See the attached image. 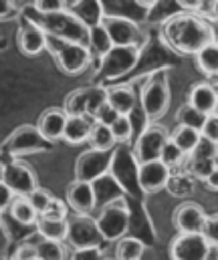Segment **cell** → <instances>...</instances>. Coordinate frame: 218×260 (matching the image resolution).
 Segmentation results:
<instances>
[{
  "mask_svg": "<svg viewBox=\"0 0 218 260\" xmlns=\"http://www.w3.org/2000/svg\"><path fill=\"white\" fill-rule=\"evenodd\" d=\"M87 141H89L91 149H99V151H111L117 145L111 129L107 125H101V123H95V121H93V127H91Z\"/></svg>",
  "mask_w": 218,
  "mask_h": 260,
  "instance_id": "4dcf8cb0",
  "label": "cell"
},
{
  "mask_svg": "<svg viewBox=\"0 0 218 260\" xmlns=\"http://www.w3.org/2000/svg\"><path fill=\"white\" fill-rule=\"evenodd\" d=\"M200 135L204 139H208V141H212V143L218 145V117L208 115L206 121H204V125H202V129H200Z\"/></svg>",
  "mask_w": 218,
  "mask_h": 260,
  "instance_id": "b9f144b4",
  "label": "cell"
},
{
  "mask_svg": "<svg viewBox=\"0 0 218 260\" xmlns=\"http://www.w3.org/2000/svg\"><path fill=\"white\" fill-rule=\"evenodd\" d=\"M35 228H37V232H39L41 238L65 242V236H67V220H55V218L39 216Z\"/></svg>",
  "mask_w": 218,
  "mask_h": 260,
  "instance_id": "4316f807",
  "label": "cell"
},
{
  "mask_svg": "<svg viewBox=\"0 0 218 260\" xmlns=\"http://www.w3.org/2000/svg\"><path fill=\"white\" fill-rule=\"evenodd\" d=\"M30 8L39 14H53V12H61L69 8L67 0H33Z\"/></svg>",
  "mask_w": 218,
  "mask_h": 260,
  "instance_id": "8d00e7d4",
  "label": "cell"
},
{
  "mask_svg": "<svg viewBox=\"0 0 218 260\" xmlns=\"http://www.w3.org/2000/svg\"><path fill=\"white\" fill-rule=\"evenodd\" d=\"M101 24L107 30L113 47H142L144 45L142 28L134 18L117 16V14H105Z\"/></svg>",
  "mask_w": 218,
  "mask_h": 260,
  "instance_id": "9c48e42d",
  "label": "cell"
},
{
  "mask_svg": "<svg viewBox=\"0 0 218 260\" xmlns=\"http://www.w3.org/2000/svg\"><path fill=\"white\" fill-rule=\"evenodd\" d=\"M212 252V246L208 240L198 234H178V238L172 242L170 256L172 260H208Z\"/></svg>",
  "mask_w": 218,
  "mask_h": 260,
  "instance_id": "4fadbf2b",
  "label": "cell"
},
{
  "mask_svg": "<svg viewBox=\"0 0 218 260\" xmlns=\"http://www.w3.org/2000/svg\"><path fill=\"white\" fill-rule=\"evenodd\" d=\"M210 16L218 20V0H210Z\"/></svg>",
  "mask_w": 218,
  "mask_h": 260,
  "instance_id": "681fc988",
  "label": "cell"
},
{
  "mask_svg": "<svg viewBox=\"0 0 218 260\" xmlns=\"http://www.w3.org/2000/svg\"><path fill=\"white\" fill-rule=\"evenodd\" d=\"M16 2L14 0H0V20H8L12 14H16Z\"/></svg>",
  "mask_w": 218,
  "mask_h": 260,
  "instance_id": "f6af8a7d",
  "label": "cell"
},
{
  "mask_svg": "<svg viewBox=\"0 0 218 260\" xmlns=\"http://www.w3.org/2000/svg\"><path fill=\"white\" fill-rule=\"evenodd\" d=\"M140 57L142 47H111L103 57H99L95 81H113L128 75L140 63Z\"/></svg>",
  "mask_w": 218,
  "mask_h": 260,
  "instance_id": "3957f363",
  "label": "cell"
},
{
  "mask_svg": "<svg viewBox=\"0 0 218 260\" xmlns=\"http://www.w3.org/2000/svg\"><path fill=\"white\" fill-rule=\"evenodd\" d=\"M2 176H4V164L0 161V182H2Z\"/></svg>",
  "mask_w": 218,
  "mask_h": 260,
  "instance_id": "f907efd6",
  "label": "cell"
},
{
  "mask_svg": "<svg viewBox=\"0 0 218 260\" xmlns=\"http://www.w3.org/2000/svg\"><path fill=\"white\" fill-rule=\"evenodd\" d=\"M65 244H69L73 250L95 248L103 244V236L97 228L95 218H91V214H75L71 218H67Z\"/></svg>",
  "mask_w": 218,
  "mask_h": 260,
  "instance_id": "ba28073f",
  "label": "cell"
},
{
  "mask_svg": "<svg viewBox=\"0 0 218 260\" xmlns=\"http://www.w3.org/2000/svg\"><path fill=\"white\" fill-rule=\"evenodd\" d=\"M65 202L75 214H91L97 208V196L93 190V184L89 182H73L67 188Z\"/></svg>",
  "mask_w": 218,
  "mask_h": 260,
  "instance_id": "d6986e66",
  "label": "cell"
},
{
  "mask_svg": "<svg viewBox=\"0 0 218 260\" xmlns=\"http://www.w3.org/2000/svg\"><path fill=\"white\" fill-rule=\"evenodd\" d=\"M111 157H113V149L111 151L87 149L75 161V180L77 182H89V184H93L95 180H99L101 176H105L109 172Z\"/></svg>",
  "mask_w": 218,
  "mask_h": 260,
  "instance_id": "8fae6325",
  "label": "cell"
},
{
  "mask_svg": "<svg viewBox=\"0 0 218 260\" xmlns=\"http://www.w3.org/2000/svg\"><path fill=\"white\" fill-rule=\"evenodd\" d=\"M170 133L160 127V125H147L136 139L134 145V157L138 159V164H144L149 159H158L160 151L164 147V143L168 141Z\"/></svg>",
  "mask_w": 218,
  "mask_h": 260,
  "instance_id": "5bb4252c",
  "label": "cell"
},
{
  "mask_svg": "<svg viewBox=\"0 0 218 260\" xmlns=\"http://www.w3.org/2000/svg\"><path fill=\"white\" fill-rule=\"evenodd\" d=\"M6 49V41L4 39H0V51H4Z\"/></svg>",
  "mask_w": 218,
  "mask_h": 260,
  "instance_id": "816d5d0a",
  "label": "cell"
},
{
  "mask_svg": "<svg viewBox=\"0 0 218 260\" xmlns=\"http://www.w3.org/2000/svg\"><path fill=\"white\" fill-rule=\"evenodd\" d=\"M69 12L75 18H79L87 28L101 24L105 16L101 0H75L73 4H69Z\"/></svg>",
  "mask_w": 218,
  "mask_h": 260,
  "instance_id": "603a6c76",
  "label": "cell"
},
{
  "mask_svg": "<svg viewBox=\"0 0 218 260\" xmlns=\"http://www.w3.org/2000/svg\"><path fill=\"white\" fill-rule=\"evenodd\" d=\"M170 182V168L160 159H149L138 164V186L145 194L160 192Z\"/></svg>",
  "mask_w": 218,
  "mask_h": 260,
  "instance_id": "9a60e30c",
  "label": "cell"
},
{
  "mask_svg": "<svg viewBox=\"0 0 218 260\" xmlns=\"http://www.w3.org/2000/svg\"><path fill=\"white\" fill-rule=\"evenodd\" d=\"M18 47L24 55L37 57L41 51L47 49V32L35 22L22 18V26L18 30Z\"/></svg>",
  "mask_w": 218,
  "mask_h": 260,
  "instance_id": "ffe728a7",
  "label": "cell"
},
{
  "mask_svg": "<svg viewBox=\"0 0 218 260\" xmlns=\"http://www.w3.org/2000/svg\"><path fill=\"white\" fill-rule=\"evenodd\" d=\"M35 246H37V260H69L67 246L61 240L41 238L39 242H35Z\"/></svg>",
  "mask_w": 218,
  "mask_h": 260,
  "instance_id": "1f68e13d",
  "label": "cell"
},
{
  "mask_svg": "<svg viewBox=\"0 0 218 260\" xmlns=\"http://www.w3.org/2000/svg\"><path fill=\"white\" fill-rule=\"evenodd\" d=\"M12 200H14L12 190H10V188H8L4 182H0V214L8 210V206L12 204Z\"/></svg>",
  "mask_w": 218,
  "mask_h": 260,
  "instance_id": "ee69618b",
  "label": "cell"
},
{
  "mask_svg": "<svg viewBox=\"0 0 218 260\" xmlns=\"http://www.w3.org/2000/svg\"><path fill=\"white\" fill-rule=\"evenodd\" d=\"M206 222V212L196 202H184L174 212V228L180 234H198Z\"/></svg>",
  "mask_w": 218,
  "mask_h": 260,
  "instance_id": "2e32d148",
  "label": "cell"
},
{
  "mask_svg": "<svg viewBox=\"0 0 218 260\" xmlns=\"http://www.w3.org/2000/svg\"><path fill=\"white\" fill-rule=\"evenodd\" d=\"M216 101H218V91L212 85H208V83H198V85H194V87L190 89L188 103H190L194 109H198V111H202V113H206V115H210V113L214 111Z\"/></svg>",
  "mask_w": 218,
  "mask_h": 260,
  "instance_id": "cb8c5ba5",
  "label": "cell"
},
{
  "mask_svg": "<svg viewBox=\"0 0 218 260\" xmlns=\"http://www.w3.org/2000/svg\"><path fill=\"white\" fill-rule=\"evenodd\" d=\"M210 115H214V117H218V101H216V105H214V111H212Z\"/></svg>",
  "mask_w": 218,
  "mask_h": 260,
  "instance_id": "f5cc1de1",
  "label": "cell"
},
{
  "mask_svg": "<svg viewBox=\"0 0 218 260\" xmlns=\"http://www.w3.org/2000/svg\"><path fill=\"white\" fill-rule=\"evenodd\" d=\"M14 2H26V0H14Z\"/></svg>",
  "mask_w": 218,
  "mask_h": 260,
  "instance_id": "11a10c76",
  "label": "cell"
},
{
  "mask_svg": "<svg viewBox=\"0 0 218 260\" xmlns=\"http://www.w3.org/2000/svg\"><path fill=\"white\" fill-rule=\"evenodd\" d=\"M105 101V87L101 85H89L83 89H77L65 97L63 111L67 115H85L93 117L97 107Z\"/></svg>",
  "mask_w": 218,
  "mask_h": 260,
  "instance_id": "30bf717a",
  "label": "cell"
},
{
  "mask_svg": "<svg viewBox=\"0 0 218 260\" xmlns=\"http://www.w3.org/2000/svg\"><path fill=\"white\" fill-rule=\"evenodd\" d=\"M105 101L119 115H132L138 105V95L130 85H115V87L105 89Z\"/></svg>",
  "mask_w": 218,
  "mask_h": 260,
  "instance_id": "44dd1931",
  "label": "cell"
},
{
  "mask_svg": "<svg viewBox=\"0 0 218 260\" xmlns=\"http://www.w3.org/2000/svg\"><path fill=\"white\" fill-rule=\"evenodd\" d=\"M65 123H67V113H65L63 109H47V111L41 115L37 127H39L41 135H43L47 141L55 143V141L63 139Z\"/></svg>",
  "mask_w": 218,
  "mask_h": 260,
  "instance_id": "7402d4cb",
  "label": "cell"
},
{
  "mask_svg": "<svg viewBox=\"0 0 218 260\" xmlns=\"http://www.w3.org/2000/svg\"><path fill=\"white\" fill-rule=\"evenodd\" d=\"M184 10H188V12H194V10H198L200 8V2L198 0H176Z\"/></svg>",
  "mask_w": 218,
  "mask_h": 260,
  "instance_id": "7dc6e473",
  "label": "cell"
},
{
  "mask_svg": "<svg viewBox=\"0 0 218 260\" xmlns=\"http://www.w3.org/2000/svg\"><path fill=\"white\" fill-rule=\"evenodd\" d=\"M158 2H160V0H134V4H138L140 8H147V10L153 8Z\"/></svg>",
  "mask_w": 218,
  "mask_h": 260,
  "instance_id": "c3c4849f",
  "label": "cell"
},
{
  "mask_svg": "<svg viewBox=\"0 0 218 260\" xmlns=\"http://www.w3.org/2000/svg\"><path fill=\"white\" fill-rule=\"evenodd\" d=\"M184 155H186V153H184V151H182V149L168 137V141L164 143V147H162L158 159H160L162 164H166L168 168H176V166H180V161L184 159Z\"/></svg>",
  "mask_w": 218,
  "mask_h": 260,
  "instance_id": "e575fe53",
  "label": "cell"
},
{
  "mask_svg": "<svg viewBox=\"0 0 218 260\" xmlns=\"http://www.w3.org/2000/svg\"><path fill=\"white\" fill-rule=\"evenodd\" d=\"M206 117H208L206 113H202V111L194 109L190 103L182 105V107L178 109V113H176V121H178V125H184V127H192V129H196V131L202 129V125H204Z\"/></svg>",
  "mask_w": 218,
  "mask_h": 260,
  "instance_id": "836d02e7",
  "label": "cell"
},
{
  "mask_svg": "<svg viewBox=\"0 0 218 260\" xmlns=\"http://www.w3.org/2000/svg\"><path fill=\"white\" fill-rule=\"evenodd\" d=\"M200 131L192 129V127H184V125H178L176 129L172 131V135H170V139L188 155L196 145H198V141H200Z\"/></svg>",
  "mask_w": 218,
  "mask_h": 260,
  "instance_id": "d6a6232c",
  "label": "cell"
},
{
  "mask_svg": "<svg viewBox=\"0 0 218 260\" xmlns=\"http://www.w3.org/2000/svg\"><path fill=\"white\" fill-rule=\"evenodd\" d=\"M47 49L55 55L59 67L65 73H69V75L83 73L87 67L91 65V61H93V55H91L89 47L87 45H81V43L59 41V39L47 35Z\"/></svg>",
  "mask_w": 218,
  "mask_h": 260,
  "instance_id": "5b68a950",
  "label": "cell"
},
{
  "mask_svg": "<svg viewBox=\"0 0 218 260\" xmlns=\"http://www.w3.org/2000/svg\"><path fill=\"white\" fill-rule=\"evenodd\" d=\"M109 129H111V133H113V137H115V141H117V143L128 141V139L134 135V123H132V117H130V115H119V117L109 125Z\"/></svg>",
  "mask_w": 218,
  "mask_h": 260,
  "instance_id": "d590c367",
  "label": "cell"
},
{
  "mask_svg": "<svg viewBox=\"0 0 218 260\" xmlns=\"http://www.w3.org/2000/svg\"><path fill=\"white\" fill-rule=\"evenodd\" d=\"M196 63L200 67V71L208 77H216L218 75V41H210L208 45H204L198 53H196Z\"/></svg>",
  "mask_w": 218,
  "mask_h": 260,
  "instance_id": "f1b7e54d",
  "label": "cell"
},
{
  "mask_svg": "<svg viewBox=\"0 0 218 260\" xmlns=\"http://www.w3.org/2000/svg\"><path fill=\"white\" fill-rule=\"evenodd\" d=\"M6 212H8L12 222H16L18 226H26V228H35V224L39 220V214L30 206L26 196H14V200H12V204L8 206Z\"/></svg>",
  "mask_w": 218,
  "mask_h": 260,
  "instance_id": "484cf974",
  "label": "cell"
},
{
  "mask_svg": "<svg viewBox=\"0 0 218 260\" xmlns=\"http://www.w3.org/2000/svg\"><path fill=\"white\" fill-rule=\"evenodd\" d=\"M198 2H200V6H202V4H206V2H210V0H198Z\"/></svg>",
  "mask_w": 218,
  "mask_h": 260,
  "instance_id": "db71d44e",
  "label": "cell"
},
{
  "mask_svg": "<svg viewBox=\"0 0 218 260\" xmlns=\"http://www.w3.org/2000/svg\"><path fill=\"white\" fill-rule=\"evenodd\" d=\"M144 252L145 244L132 236H123L115 244V260H142Z\"/></svg>",
  "mask_w": 218,
  "mask_h": 260,
  "instance_id": "f546056e",
  "label": "cell"
},
{
  "mask_svg": "<svg viewBox=\"0 0 218 260\" xmlns=\"http://www.w3.org/2000/svg\"><path fill=\"white\" fill-rule=\"evenodd\" d=\"M202 236L208 240L210 246H218V216H206Z\"/></svg>",
  "mask_w": 218,
  "mask_h": 260,
  "instance_id": "ab89813d",
  "label": "cell"
},
{
  "mask_svg": "<svg viewBox=\"0 0 218 260\" xmlns=\"http://www.w3.org/2000/svg\"><path fill=\"white\" fill-rule=\"evenodd\" d=\"M2 182L12 190L14 196H28L39 188L37 174L22 159H10V161L4 164Z\"/></svg>",
  "mask_w": 218,
  "mask_h": 260,
  "instance_id": "7c38bea8",
  "label": "cell"
},
{
  "mask_svg": "<svg viewBox=\"0 0 218 260\" xmlns=\"http://www.w3.org/2000/svg\"><path fill=\"white\" fill-rule=\"evenodd\" d=\"M103 260H105V258H103Z\"/></svg>",
  "mask_w": 218,
  "mask_h": 260,
  "instance_id": "9f6ffc18",
  "label": "cell"
},
{
  "mask_svg": "<svg viewBox=\"0 0 218 260\" xmlns=\"http://www.w3.org/2000/svg\"><path fill=\"white\" fill-rule=\"evenodd\" d=\"M10 260H37V246H35V242H20L14 248Z\"/></svg>",
  "mask_w": 218,
  "mask_h": 260,
  "instance_id": "60d3db41",
  "label": "cell"
},
{
  "mask_svg": "<svg viewBox=\"0 0 218 260\" xmlns=\"http://www.w3.org/2000/svg\"><path fill=\"white\" fill-rule=\"evenodd\" d=\"M69 260H103V252H101V246H95V248H79V250H73Z\"/></svg>",
  "mask_w": 218,
  "mask_h": 260,
  "instance_id": "7bdbcfd3",
  "label": "cell"
},
{
  "mask_svg": "<svg viewBox=\"0 0 218 260\" xmlns=\"http://www.w3.org/2000/svg\"><path fill=\"white\" fill-rule=\"evenodd\" d=\"M117 117H119V113H117V111H115L107 101H103V103L97 107V111L93 113V117H91V119H93L95 123H101V125H107V127H109Z\"/></svg>",
  "mask_w": 218,
  "mask_h": 260,
  "instance_id": "f35d334b",
  "label": "cell"
},
{
  "mask_svg": "<svg viewBox=\"0 0 218 260\" xmlns=\"http://www.w3.org/2000/svg\"><path fill=\"white\" fill-rule=\"evenodd\" d=\"M136 157L132 151H128L126 147H117L113 149V157H111V172H113V180L121 186V188H130L134 182L138 184V166H136Z\"/></svg>",
  "mask_w": 218,
  "mask_h": 260,
  "instance_id": "ac0fdd59",
  "label": "cell"
},
{
  "mask_svg": "<svg viewBox=\"0 0 218 260\" xmlns=\"http://www.w3.org/2000/svg\"><path fill=\"white\" fill-rule=\"evenodd\" d=\"M204 182H206V186H208L210 190H216L218 192V166L210 172V174H208V176H206V180H204Z\"/></svg>",
  "mask_w": 218,
  "mask_h": 260,
  "instance_id": "bcb514c9",
  "label": "cell"
},
{
  "mask_svg": "<svg viewBox=\"0 0 218 260\" xmlns=\"http://www.w3.org/2000/svg\"><path fill=\"white\" fill-rule=\"evenodd\" d=\"M87 47H89L91 55L97 57V59L103 57V55L113 47V43H111L107 30L103 28V24H97V26H91V28H89V35H87Z\"/></svg>",
  "mask_w": 218,
  "mask_h": 260,
  "instance_id": "83f0119b",
  "label": "cell"
},
{
  "mask_svg": "<svg viewBox=\"0 0 218 260\" xmlns=\"http://www.w3.org/2000/svg\"><path fill=\"white\" fill-rule=\"evenodd\" d=\"M53 147L51 141H47L37 125H20L10 133V137L2 143V151L10 159H20L24 155L43 153Z\"/></svg>",
  "mask_w": 218,
  "mask_h": 260,
  "instance_id": "277c9868",
  "label": "cell"
},
{
  "mask_svg": "<svg viewBox=\"0 0 218 260\" xmlns=\"http://www.w3.org/2000/svg\"><path fill=\"white\" fill-rule=\"evenodd\" d=\"M140 103H142V109H144L147 121H155V119L164 117V113L168 111V105H170V87H168V79L162 71L153 73L145 81V85L142 87Z\"/></svg>",
  "mask_w": 218,
  "mask_h": 260,
  "instance_id": "8992f818",
  "label": "cell"
},
{
  "mask_svg": "<svg viewBox=\"0 0 218 260\" xmlns=\"http://www.w3.org/2000/svg\"><path fill=\"white\" fill-rule=\"evenodd\" d=\"M216 155H218V145L200 137L198 145L190 151V170L196 178L206 180V176L216 168Z\"/></svg>",
  "mask_w": 218,
  "mask_h": 260,
  "instance_id": "e0dca14e",
  "label": "cell"
},
{
  "mask_svg": "<svg viewBox=\"0 0 218 260\" xmlns=\"http://www.w3.org/2000/svg\"><path fill=\"white\" fill-rule=\"evenodd\" d=\"M28 198V202H30V206L37 210V214L41 216L49 206H51V202H53V198L55 196L51 194L49 190H43V188H37L35 192H30V194L26 196Z\"/></svg>",
  "mask_w": 218,
  "mask_h": 260,
  "instance_id": "74e56055",
  "label": "cell"
},
{
  "mask_svg": "<svg viewBox=\"0 0 218 260\" xmlns=\"http://www.w3.org/2000/svg\"><path fill=\"white\" fill-rule=\"evenodd\" d=\"M95 222L103 236V242H117L119 238L126 236V232L130 228V210L121 198L113 200L101 208Z\"/></svg>",
  "mask_w": 218,
  "mask_h": 260,
  "instance_id": "52a82bcc",
  "label": "cell"
},
{
  "mask_svg": "<svg viewBox=\"0 0 218 260\" xmlns=\"http://www.w3.org/2000/svg\"><path fill=\"white\" fill-rule=\"evenodd\" d=\"M22 18L35 22L37 26H41L49 37H55L59 41H69V43H81L87 45V35L89 28L75 18L69 8L61 10V12H53V14H39L35 12L30 6L22 10Z\"/></svg>",
  "mask_w": 218,
  "mask_h": 260,
  "instance_id": "7a4b0ae2",
  "label": "cell"
},
{
  "mask_svg": "<svg viewBox=\"0 0 218 260\" xmlns=\"http://www.w3.org/2000/svg\"><path fill=\"white\" fill-rule=\"evenodd\" d=\"M93 127V119L85 117V115H67V123L63 131V139L71 145L85 143L89 139V133Z\"/></svg>",
  "mask_w": 218,
  "mask_h": 260,
  "instance_id": "d4e9b609",
  "label": "cell"
},
{
  "mask_svg": "<svg viewBox=\"0 0 218 260\" xmlns=\"http://www.w3.org/2000/svg\"><path fill=\"white\" fill-rule=\"evenodd\" d=\"M162 37L174 51L184 55H196L204 45L216 41L212 24L194 12H180L166 18Z\"/></svg>",
  "mask_w": 218,
  "mask_h": 260,
  "instance_id": "6da1fadb",
  "label": "cell"
}]
</instances>
